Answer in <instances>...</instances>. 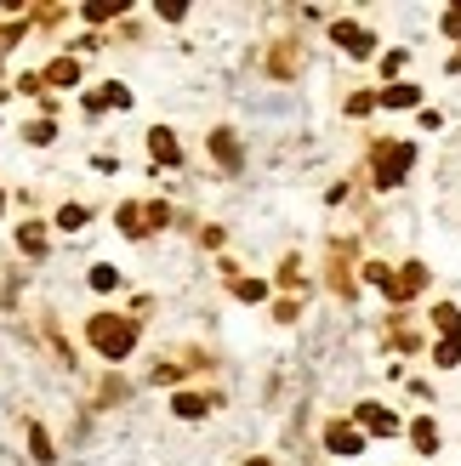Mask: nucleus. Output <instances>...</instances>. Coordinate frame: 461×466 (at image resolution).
I'll return each mask as SVG.
<instances>
[{"label":"nucleus","mask_w":461,"mask_h":466,"mask_svg":"<svg viewBox=\"0 0 461 466\" xmlns=\"http://www.w3.org/2000/svg\"><path fill=\"white\" fill-rule=\"evenodd\" d=\"M57 228H63V233H80V228H86V205H63V211H57Z\"/></svg>","instance_id":"6ab92c4d"},{"label":"nucleus","mask_w":461,"mask_h":466,"mask_svg":"<svg viewBox=\"0 0 461 466\" xmlns=\"http://www.w3.org/2000/svg\"><path fill=\"white\" fill-rule=\"evenodd\" d=\"M410 444H416V455H433V449H439V427H433V415L410 421Z\"/></svg>","instance_id":"f8f14e48"},{"label":"nucleus","mask_w":461,"mask_h":466,"mask_svg":"<svg viewBox=\"0 0 461 466\" xmlns=\"http://www.w3.org/2000/svg\"><path fill=\"white\" fill-rule=\"evenodd\" d=\"M0 211H6V194H0Z\"/></svg>","instance_id":"bb28decb"},{"label":"nucleus","mask_w":461,"mask_h":466,"mask_svg":"<svg viewBox=\"0 0 461 466\" xmlns=\"http://www.w3.org/2000/svg\"><path fill=\"white\" fill-rule=\"evenodd\" d=\"M23 137H29L35 148H46V143L57 137V126H52V120H35V126H23Z\"/></svg>","instance_id":"412c9836"},{"label":"nucleus","mask_w":461,"mask_h":466,"mask_svg":"<svg viewBox=\"0 0 461 466\" xmlns=\"http://www.w3.org/2000/svg\"><path fill=\"white\" fill-rule=\"evenodd\" d=\"M86 341L103 353V359H131V347H137V319L126 313H91L86 319Z\"/></svg>","instance_id":"f257e3e1"},{"label":"nucleus","mask_w":461,"mask_h":466,"mask_svg":"<svg viewBox=\"0 0 461 466\" xmlns=\"http://www.w3.org/2000/svg\"><path fill=\"white\" fill-rule=\"evenodd\" d=\"M245 466H268V461H245Z\"/></svg>","instance_id":"a878e982"},{"label":"nucleus","mask_w":461,"mask_h":466,"mask_svg":"<svg viewBox=\"0 0 461 466\" xmlns=\"http://www.w3.org/2000/svg\"><path fill=\"white\" fill-rule=\"evenodd\" d=\"M353 415H359V427H365V432H376V438H393V432H398V415H393V410H381V404H359Z\"/></svg>","instance_id":"423d86ee"},{"label":"nucleus","mask_w":461,"mask_h":466,"mask_svg":"<svg viewBox=\"0 0 461 466\" xmlns=\"http://www.w3.org/2000/svg\"><path fill=\"white\" fill-rule=\"evenodd\" d=\"M325 449L331 455H365V427L359 421H331L325 427Z\"/></svg>","instance_id":"20e7f679"},{"label":"nucleus","mask_w":461,"mask_h":466,"mask_svg":"<svg viewBox=\"0 0 461 466\" xmlns=\"http://www.w3.org/2000/svg\"><path fill=\"white\" fill-rule=\"evenodd\" d=\"M331 40L342 46L348 57H371V52H376V35H371V29H359V23H336Z\"/></svg>","instance_id":"39448f33"},{"label":"nucleus","mask_w":461,"mask_h":466,"mask_svg":"<svg viewBox=\"0 0 461 466\" xmlns=\"http://www.w3.org/2000/svg\"><path fill=\"white\" fill-rule=\"evenodd\" d=\"M433 364H444V370L461 364V341H439V347H433Z\"/></svg>","instance_id":"5701e85b"},{"label":"nucleus","mask_w":461,"mask_h":466,"mask_svg":"<svg viewBox=\"0 0 461 466\" xmlns=\"http://www.w3.org/2000/svg\"><path fill=\"white\" fill-rule=\"evenodd\" d=\"M120 285V268H103V262H97V268H91V290H114Z\"/></svg>","instance_id":"4be33fe9"},{"label":"nucleus","mask_w":461,"mask_h":466,"mask_svg":"<svg viewBox=\"0 0 461 466\" xmlns=\"http://www.w3.org/2000/svg\"><path fill=\"white\" fill-rule=\"evenodd\" d=\"M211 154H217V165H222V171H239V165H245L239 137L228 131V126H217V131H211Z\"/></svg>","instance_id":"0eeeda50"},{"label":"nucleus","mask_w":461,"mask_h":466,"mask_svg":"<svg viewBox=\"0 0 461 466\" xmlns=\"http://www.w3.org/2000/svg\"><path fill=\"white\" fill-rule=\"evenodd\" d=\"M120 12V0H91V6H80V18L86 23H103V18H114Z\"/></svg>","instance_id":"aec40b11"},{"label":"nucleus","mask_w":461,"mask_h":466,"mask_svg":"<svg viewBox=\"0 0 461 466\" xmlns=\"http://www.w3.org/2000/svg\"><path fill=\"white\" fill-rule=\"evenodd\" d=\"M444 35H461V6H456V12H444Z\"/></svg>","instance_id":"393cba45"},{"label":"nucleus","mask_w":461,"mask_h":466,"mask_svg":"<svg viewBox=\"0 0 461 466\" xmlns=\"http://www.w3.org/2000/svg\"><path fill=\"white\" fill-rule=\"evenodd\" d=\"M29 455H35L40 466L57 461V449H52V438H46V427H35V421H29Z\"/></svg>","instance_id":"2eb2a0df"},{"label":"nucleus","mask_w":461,"mask_h":466,"mask_svg":"<svg viewBox=\"0 0 461 466\" xmlns=\"http://www.w3.org/2000/svg\"><path fill=\"white\" fill-rule=\"evenodd\" d=\"M217 404H222L217 393H177V398H172V410L182 415V421H199V415H211Z\"/></svg>","instance_id":"6e6552de"},{"label":"nucleus","mask_w":461,"mask_h":466,"mask_svg":"<svg viewBox=\"0 0 461 466\" xmlns=\"http://www.w3.org/2000/svg\"><path fill=\"white\" fill-rule=\"evenodd\" d=\"M114 222H120V233H126V239H143V233H148V205L126 199V205L114 211Z\"/></svg>","instance_id":"1a4fd4ad"},{"label":"nucleus","mask_w":461,"mask_h":466,"mask_svg":"<svg viewBox=\"0 0 461 466\" xmlns=\"http://www.w3.org/2000/svg\"><path fill=\"white\" fill-rule=\"evenodd\" d=\"M416 103H422V86H405V80H398V86L381 91V108H416Z\"/></svg>","instance_id":"ddd939ff"},{"label":"nucleus","mask_w":461,"mask_h":466,"mask_svg":"<svg viewBox=\"0 0 461 466\" xmlns=\"http://www.w3.org/2000/svg\"><path fill=\"white\" fill-rule=\"evenodd\" d=\"M376 103H381V97H371V91H359V97H353V103H348V114H371V108H376Z\"/></svg>","instance_id":"b1692460"},{"label":"nucleus","mask_w":461,"mask_h":466,"mask_svg":"<svg viewBox=\"0 0 461 466\" xmlns=\"http://www.w3.org/2000/svg\"><path fill=\"white\" fill-rule=\"evenodd\" d=\"M234 296H239V302H263L268 285H263V279H234Z\"/></svg>","instance_id":"a211bd4d"},{"label":"nucleus","mask_w":461,"mask_h":466,"mask_svg":"<svg viewBox=\"0 0 461 466\" xmlns=\"http://www.w3.org/2000/svg\"><path fill=\"white\" fill-rule=\"evenodd\" d=\"M433 324H439V341H461V313H456L450 302L433 307Z\"/></svg>","instance_id":"4468645a"},{"label":"nucleus","mask_w":461,"mask_h":466,"mask_svg":"<svg viewBox=\"0 0 461 466\" xmlns=\"http://www.w3.org/2000/svg\"><path fill=\"white\" fill-rule=\"evenodd\" d=\"M297 63H302V52H297V46H280V52H273V74H280V80H285V74H297Z\"/></svg>","instance_id":"f3484780"},{"label":"nucleus","mask_w":461,"mask_h":466,"mask_svg":"<svg viewBox=\"0 0 461 466\" xmlns=\"http://www.w3.org/2000/svg\"><path fill=\"white\" fill-rule=\"evenodd\" d=\"M148 154H154L160 165H182V148H177V137L165 131V126H154V131H148Z\"/></svg>","instance_id":"9d476101"},{"label":"nucleus","mask_w":461,"mask_h":466,"mask_svg":"<svg viewBox=\"0 0 461 466\" xmlns=\"http://www.w3.org/2000/svg\"><path fill=\"white\" fill-rule=\"evenodd\" d=\"M365 279H371L376 290H388V302H410L427 285V268H422V262H405V268L393 273L388 262H365Z\"/></svg>","instance_id":"f03ea898"},{"label":"nucleus","mask_w":461,"mask_h":466,"mask_svg":"<svg viewBox=\"0 0 461 466\" xmlns=\"http://www.w3.org/2000/svg\"><path fill=\"white\" fill-rule=\"evenodd\" d=\"M410 165H416V148H410V143H381V148H376V182H381V188L405 182Z\"/></svg>","instance_id":"7ed1b4c3"},{"label":"nucleus","mask_w":461,"mask_h":466,"mask_svg":"<svg viewBox=\"0 0 461 466\" xmlns=\"http://www.w3.org/2000/svg\"><path fill=\"white\" fill-rule=\"evenodd\" d=\"M18 251L46 256V228H40V222H23V228H18Z\"/></svg>","instance_id":"dca6fc26"},{"label":"nucleus","mask_w":461,"mask_h":466,"mask_svg":"<svg viewBox=\"0 0 461 466\" xmlns=\"http://www.w3.org/2000/svg\"><path fill=\"white\" fill-rule=\"evenodd\" d=\"M46 86H57V91L80 86V63H74V57H52V63H46Z\"/></svg>","instance_id":"9b49d317"}]
</instances>
